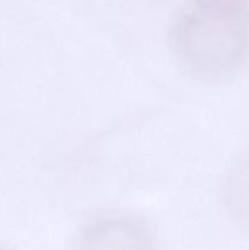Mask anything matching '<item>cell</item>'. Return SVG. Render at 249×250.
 Listing matches in <instances>:
<instances>
[{
    "instance_id": "obj_4",
    "label": "cell",
    "mask_w": 249,
    "mask_h": 250,
    "mask_svg": "<svg viewBox=\"0 0 249 250\" xmlns=\"http://www.w3.org/2000/svg\"><path fill=\"white\" fill-rule=\"evenodd\" d=\"M0 250H17V249H15L14 247L7 246V244L1 243V242H0Z\"/></svg>"
},
{
    "instance_id": "obj_1",
    "label": "cell",
    "mask_w": 249,
    "mask_h": 250,
    "mask_svg": "<svg viewBox=\"0 0 249 250\" xmlns=\"http://www.w3.org/2000/svg\"><path fill=\"white\" fill-rule=\"evenodd\" d=\"M168 48L193 82H229L249 59L248 9L241 0H188L171 22Z\"/></svg>"
},
{
    "instance_id": "obj_2",
    "label": "cell",
    "mask_w": 249,
    "mask_h": 250,
    "mask_svg": "<svg viewBox=\"0 0 249 250\" xmlns=\"http://www.w3.org/2000/svg\"><path fill=\"white\" fill-rule=\"evenodd\" d=\"M70 250H158L150 225L131 212H105L88 220Z\"/></svg>"
},
{
    "instance_id": "obj_3",
    "label": "cell",
    "mask_w": 249,
    "mask_h": 250,
    "mask_svg": "<svg viewBox=\"0 0 249 250\" xmlns=\"http://www.w3.org/2000/svg\"><path fill=\"white\" fill-rule=\"evenodd\" d=\"M220 195L231 221L249 232V149L237 155L226 167L220 183Z\"/></svg>"
}]
</instances>
